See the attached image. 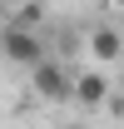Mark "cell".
Segmentation results:
<instances>
[{"mask_svg": "<svg viewBox=\"0 0 124 129\" xmlns=\"http://www.w3.org/2000/svg\"><path fill=\"white\" fill-rule=\"evenodd\" d=\"M30 89L45 99V104H65V99H75V75H70L60 60H40L30 70Z\"/></svg>", "mask_w": 124, "mask_h": 129, "instance_id": "obj_1", "label": "cell"}, {"mask_svg": "<svg viewBox=\"0 0 124 129\" xmlns=\"http://www.w3.org/2000/svg\"><path fill=\"white\" fill-rule=\"evenodd\" d=\"M0 55L10 64H25V70H35L40 60H50V50H45V40L35 30H20V25H5L0 30Z\"/></svg>", "mask_w": 124, "mask_h": 129, "instance_id": "obj_2", "label": "cell"}, {"mask_svg": "<svg viewBox=\"0 0 124 129\" xmlns=\"http://www.w3.org/2000/svg\"><path fill=\"white\" fill-rule=\"evenodd\" d=\"M89 55L99 64H114L124 55V35L114 30V25H94V30H89Z\"/></svg>", "mask_w": 124, "mask_h": 129, "instance_id": "obj_3", "label": "cell"}, {"mask_svg": "<svg viewBox=\"0 0 124 129\" xmlns=\"http://www.w3.org/2000/svg\"><path fill=\"white\" fill-rule=\"evenodd\" d=\"M75 99L84 104V109H99V104L109 99V80L94 75V70H89V75H75Z\"/></svg>", "mask_w": 124, "mask_h": 129, "instance_id": "obj_4", "label": "cell"}, {"mask_svg": "<svg viewBox=\"0 0 124 129\" xmlns=\"http://www.w3.org/2000/svg\"><path fill=\"white\" fill-rule=\"evenodd\" d=\"M40 20H45V0H25L15 15H10V25H20V30H35Z\"/></svg>", "mask_w": 124, "mask_h": 129, "instance_id": "obj_5", "label": "cell"}, {"mask_svg": "<svg viewBox=\"0 0 124 129\" xmlns=\"http://www.w3.org/2000/svg\"><path fill=\"white\" fill-rule=\"evenodd\" d=\"M109 5H114V10H124V0H109Z\"/></svg>", "mask_w": 124, "mask_h": 129, "instance_id": "obj_6", "label": "cell"}, {"mask_svg": "<svg viewBox=\"0 0 124 129\" xmlns=\"http://www.w3.org/2000/svg\"><path fill=\"white\" fill-rule=\"evenodd\" d=\"M65 129H89V124H65Z\"/></svg>", "mask_w": 124, "mask_h": 129, "instance_id": "obj_7", "label": "cell"}]
</instances>
